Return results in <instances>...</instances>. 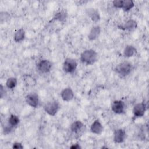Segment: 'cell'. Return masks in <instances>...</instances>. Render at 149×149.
Instances as JSON below:
<instances>
[{
  "mask_svg": "<svg viewBox=\"0 0 149 149\" xmlns=\"http://www.w3.org/2000/svg\"><path fill=\"white\" fill-rule=\"evenodd\" d=\"M80 61L87 65H91L98 60V54L93 49H88L83 51L80 58Z\"/></svg>",
  "mask_w": 149,
  "mask_h": 149,
  "instance_id": "cell-1",
  "label": "cell"
},
{
  "mask_svg": "<svg viewBox=\"0 0 149 149\" xmlns=\"http://www.w3.org/2000/svg\"><path fill=\"white\" fill-rule=\"evenodd\" d=\"M133 70L132 64L127 61H124L118 63L115 68V72L120 77H126L129 75Z\"/></svg>",
  "mask_w": 149,
  "mask_h": 149,
  "instance_id": "cell-2",
  "label": "cell"
},
{
  "mask_svg": "<svg viewBox=\"0 0 149 149\" xmlns=\"http://www.w3.org/2000/svg\"><path fill=\"white\" fill-rule=\"evenodd\" d=\"M44 111L50 116H55L60 108V104L56 100H51L43 106Z\"/></svg>",
  "mask_w": 149,
  "mask_h": 149,
  "instance_id": "cell-3",
  "label": "cell"
},
{
  "mask_svg": "<svg viewBox=\"0 0 149 149\" xmlns=\"http://www.w3.org/2000/svg\"><path fill=\"white\" fill-rule=\"evenodd\" d=\"M77 67V62L76 59L70 58H67L65 59L63 63L62 69L65 73L72 74L75 72Z\"/></svg>",
  "mask_w": 149,
  "mask_h": 149,
  "instance_id": "cell-4",
  "label": "cell"
},
{
  "mask_svg": "<svg viewBox=\"0 0 149 149\" xmlns=\"http://www.w3.org/2000/svg\"><path fill=\"white\" fill-rule=\"evenodd\" d=\"M52 62L46 59L40 60L37 64V69L38 71L42 74H46L49 73L52 69Z\"/></svg>",
  "mask_w": 149,
  "mask_h": 149,
  "instance_id": "cell-5",
  "label": "cell"
},
{
  "mask_svg": "<svg viewBox=\"0 0 149 149\" xmlns=\"http://www.w3.org/2000/svg\"><path fill=\"white\" fill-rule=\"evenodd\" d=\"M147 107L144 102H139L136 104L133 108V117L136 119L137 118L143 117L146 111Z\"/></svg>",
  "mask_w": 149,
  "mask_h": 149,
  "instance_id": "cell-6",
  "label": "cell"
},
{
  "mask_svg": "<svg viewBox=\"0 0 149 149\" xmlns=\"http://www.w3.org/2000/svg\"><path fill=\"white\" fill-rule=\"evenodd\" d=\"M26 102L31 107L37 108L39 104V97L37 93H30L25 97Z\"/></svg>",
  "mask_w": 149,
  "mask_h": 149,
  "instance_id": "cell-7",
  "label": "cell"
},
{
  "mask_svg": "<svg viewBox=\"0 0 149 149\" xmlns=\"http://www.w3.org/2000/svg\"><path fill=\"white\" fill-rule=\"evenodd\" d=\"M111 109L116 114L120 115L123 113L125 110V102L122 100H115L113 101L111 105Z\"/></svg>",
  "mask_w": 149,
  "mask_h": 149,
  "instance_id": "cell-8",
  "label": "cell"
},
{
  "mask_svg": "<svg viewBox=\"0 0 149 149\" xmlns=\"http://www.w3.org/2000/svg\"><path fill=\"white\" fill-rule=\"evenodd\" d=\"M126 139V132L124 129L119 128L115 130L113 133V141L115 143H122Z\"/></svg>",
  "mask_w": 149,
  "mask_h": 149,
  "instance_id": "cell-9",
  "label": "cell"
},
{
  "mask_svg": "<svg viewBox=\"0 0 149 149\" xmlns=\"http://www.w3.org/2000/svg\"><path fill=\"white\" fill-rule=\"evenodd\" d=\"M61 97L63 101L69 102L72 100L74 98L73 91L70 87H66L63 88L61 92Z\"/></svg>",
  "mask_w": 149,
  "mask_h": 149,
  "instance_id": "cell-10",
  "label": "cell"
},
{
  "mask_svg": "<svg viewBox=\"0 0 149 149\" xmlns=\"http://www.w3.org/2000/svg\"><path fill=\"white\" fill-rule=\"evenodd\" d=\"M137 27V22L134 19H129L127 20L124 24L118 26V27L119 29H121L123 30H128V31H130L133 29H135Z\"/></svg>",
  "mask_w": 149,
  "mask_h": 149,
  "instance_id": "cell-11",
  "label": "cell"
},
{
  "mask_svg": "<svg viewBox=\"0 0 149 149\" xmlns=\"http://www.w3.org/2000/svg\"><path fill=\"white\" fill-rule=\"evenodd\" d=\"M90 131L93 134H100L103 131V126L101 122L97 119L95 120L90 126Z\"/></svg>",
  "mask_w": 149,
  "mask_h": 149,
  "instance_id": "cell-12",
  "label": "cell"
},
{
  "mask_svg": "<svg viewBox=\"0 0 149 149\" xmlns=\"http://www.w3.org/2000/svg\"><path fill=\"white\" fill-rule=\"evenodd\" d=\"M86 14L90 18V19L94 22H97L100 20V13L97 9L94 8H88L86 9Z\"/></svg>",
  "mask_w": 149,
  "mask_h": 149,
  "instance_id": "cell-13",
  "label": "cell"
},
{
  "mask_svg": "<svg viewBox=\"0 0 149 149\" xmlns=\"http://www.w3.org/2000/svg\"><path fill=\"white\" fill-rule=\"evenodd\" d=\"M101 31V27L99 26H93L90 30L88 34V38L90 41H94L98 38Z\"/></svg>",
  "mask_w": 149,
  "mask_h": 149,
  "instance_id": "cell-14",
  "label": "cell"
},
{
  "mask_svg": "<svg viewBox=\"0 0 149 149\" xmlns=\"http://www.w3.org/2000/svg\"><path fill=\"white\" fill-rule=\"evenodd\" d=\"M137 53V49L134 47L133 45H127L123 52V56L126 58H130L135 55Z\"/></svg>",
  "mask_w": 149,
  "mask_h": 149,
  "instance_id": "cell-15",
  "label": "cell"
},
{
  "mask_svg": "<svg viewBox=\"0 0 149 149\" xmlns=\"http://www.w3.org/2000/svg\"><path fill=\"white\" fill-rule=\"evenodd\" d=\"M26 33L23 28L18 29L15 33L13 36V40L16 42H20L25 38Z\"/></svg>",
  "mask_w": 149,
  "mask_h": 149,
  "instance_id": "cell-16",
  "label": "cell"
},
{
  "mask_svg": "<svg viewBox=\"0 0 149 149\" xmlns=\"http://www.w3.org/2000/svg\"><path fill=\"white\" fill-rule=\"evenodd\" d=\"M8 126L11 129L17 126L20 122V119L18 116L15 114H11L8 118Z\"/></svg>",
  "mask_w": 149,
  "mask_h": 149,
  "instance_id": "cell-17",
  "label": "cell"
},
{
  "mask_svg": "<svg viewBox=\"0 0 149 149\" xmlns=\"http://www.w3.org/2000/svg\"><path fill=\"white\" fill-rule=\"evenodd\" d=\"M84 127L83 123L80 120L74 121L70 125V130L74 133H77L80 131Z\"/></svg>",
  "mask_w": 149,
  "mask_h": 149,
  "instance_id": "cell-18",
  "label": "cell"
},
{
  "mask_svg": "<svg viewBox=\"0 0 149 149\" xmlns=\"http://www.w3.org/2000/svg\"><path fill=\"white\" fill-rule=\"evenodd\" d=\"M135 6L134 2L132 0H123V5H122V10L125 12L129 11Z\"/></svg>",
  "mask_w": 149,
  "mask_h": 149,
  "instance_id": "cell-19",
  "label": "cell"
},
{
  "mask_svg": "<svg viewBox=\"0 0 149 149\" xmlns=\"http://www.w3.org/2000/svg\"><path fill=\"white\" fill-rule=\"evenodd\" d=\"M17 84V79L14 77H10L8 78L6 81V87L10 90L13 89L16 87Z\"/></svg>",
  "mask_w": 149,
  "mask_h": 149,
  "instance_id": "cell-20",
  "label": "cell"
},
{
  "mask_svg": "<svg viewBox=\"0 0 149 149\" xmlns=\"http://www.w3.org/2000/svg\"><path fill=\"white\" fill-rule=\"evenodd\" d=\"M67 17V13L64 10H60L55 13L54 19L59 22H63L66 20Z\"/></svg>",
  "mask_w": 149,
  "mask_h": 149,
  "instance_id": "cell-21",
  "label": "cell"
},
{
  "mask_svg": "<svg viewBox=\"0 0 149 149\" xmlns=\"http://www.w3.org/2000/svg\"><path fill=\"white\" fill-rule=\"evenodd\" d=\"M123 0H115L112 2V4L114 7L116 8H119L122 9V5H123Z\"/></svg>",
  "mask_w": 149,
  "mask_h": 149,
  "instance_id": "cell-22",
  "label": "cell"
},
{
  "mask_svg": "<svg viewBox=\"0 0 149 149\" xmlns=\"http://www.w3.org/2000/svg\"><path fill=\"white\" fill-rule=\"evenodd\" d=\"M9 17V14L6 13V12H1L0 13V20L1 22H5V20L6 19H8Z\"/></svg>",
  "mask_w": 149,
  "mask_h": 149,
  "instance_id": "cell-23",
  "label": "cell"
},
{
  "mask_svg": "<svg viewBox=\"0 0 149 149\" xmlns=\"http://www.w3.org/2000/svg\"><path fill=\"white\" fill-rule=\"evenodd\" d=\"M12 148L15 149H22L23 148V146L20 142H15L12 144Z\"/></svg>",
  "mask_w": 149,
  "mask_h": 149,
  "instance_id": "cell-24",
  "label": "cell"
},
{
  "mask_svg": "<svg viewBox=\"0 0 149 149\" xmlns=\"http://www.w3.org/2000/svg\"><path fill=\"white\" fill-rule=\"evenodd\" d=\"M5 95V89L2 84L0 85V98H2Z\"/></svg>",
  "mask_w": 149,
  "mask_h": 149,
  "instance_id": "cell-25",
  "label": "cell"
},
{
  "mask_svg": "<svg viewBox=\"0 0 149 149\" xmlns=\"http://www.w3.org/2000/svg\"><path fill=\"white\" fill-rule=\"evenodd\" d=\"M70 148L72 149H79V148H81V147L79 144H72V146H71Z\"/></svg>",
  "mask_w": 149,
  "mask_h": 149,
  "instance_id": "cell-26",
  "label": "cell"
},
{
  "mask_svg": "<svg viewBox=\"0 0 149 149\" xmlns=\"http://www.w3.org/2000/svg\"><path fill=\"white\" fill-rule=\"evenodd\" d=\"M30 76H27V77H26L25 79H31V80H33V79H33L32 77H31V79H30ZM26 83H27V84L28 83V85H30V84H29V83H30V81L29 80V81L28 82H27ZM31 84L32 85V84H31Z\"/></svg>",
  "mask_w": 149,
  "mask_h": 149,
  "instance_id": "cell-27",
  "label": "cell"
}]
</instances>
